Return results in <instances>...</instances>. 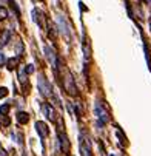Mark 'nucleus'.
<instances>
[{"label":"nucleus","mask_w":151,"mask_h":156,"mask_svg":"<svg viewBox=\"0 0 151 156\" xmlns=\"http://www.w3.org/2000/svg\"><path fill=\"white\" fill-rule=\"evenodd\" d=\"M40 2H43V0H40Z\"/></svg>","instance_id":"aec40b11"},{"label":"nucleus","mask_w":151,"mask_h":156,"mask_svg":"<svg viewBox=\"0 0 151 156\" xmlns=\"http://www.w3.org/2000/svg\"><path fill=\"white\" fill-rule=\"evenodd\" d=\"M57 23H59L60 33L63 34L66 39H69V26L66 25V19H65L63 16H59V19H57Z\"/></svg>","instance_id":"39448f33"},{"label":"nucleus","mask_w":151,"mask_h":156,"mask_svg":"<svg viewBox=\"0 0 151 156\" xmlns=\"http://www.w3.org/2000/svg\"><path fill=\"white\" fill-rule=\"evenodd\" d=\"M65 90L68 91V94H71V96H76L77 94V88H76V84H74V79H73V76H71V73H68V74H66Z\"/></svg>","instance_id":"7ed1b4c3"},{"label":"nucleus","mask_w":151,"mask_h":156,"mask_svg":"<svg viewBox=\"0 0 151 156\" xmlns=\"http://www.w3.org/2000/svg\"><path fill=\"white\" fill-rule=\"evenodd\" d=\"M11 39V31L10 30H5L3 34H2V37H0V47H5V45L10 42Z\"/></svg>","instance_id":"9d476101"},{"label":"nucleus","mask_w":151,"mask_h":156,"mask_svg":"<svg viewBox=\"0 0 151 156\" xmlns=\"http://www.w3.org/2000/svg\"><path fill=\"white\" fill-rule=\"evenodd\" d=\"M45 54H46L48 60L52 63V67L57 70V59H56V53H54V50H51L48 45H46V47H45Z\"/></svg>","instance_id":"423d86ee"},{"label":"nucleus","mask_w":151,"mask_h":156,"mask_svg":"<svg viewBox=\"0 0 151 156\" xmlns=\"http://www.w3.org/2000/svg\"><path fill=\"white\" fill-rule=\"evenodd\" d=\"M39 91L42 93V96H45V97H51L52 96V88H51L49 82L45 79L43 74L39 76Z\"/></svg>","instance_id":"f257e3e1"},{"label":"nucleus","mask_w":151,"mask_h":156,"mask_svg":"<svg viewBox=\"0 0 151 156\" xmlns=\"http://www.w3.org/2000/svg\"><path fill=\"white\" fill-rule=\"evenodd\" d=\"M35 130H37V133L40 134V137H46L48 136V127L45 122H35Z\"/></svg>","instance_id":"0eeeda50"},{"label":"nucleus","mask_w":151,"mask_h":156,"mask_svg":"<svg viewBox=\"0 0 151 156\" xmlns=\"http://www.w3.org/2000/svg\"><path fill=\"white\" fill-rule=\"evenodd\" d=\"M150 28H151V19H150Z\"/></svg>","instance_id":"6ab92c4d"},{"label":"nucleus","mask_w":151,"mask_h":156,"mask_svg":"<svg viewBox=\"0 0 151 156\" xmlns=\"http://www.w3.org/2000/svg\"><path fill=\"white\" fill-rule=\"evenodd\" d=\"M59 142H60V149H62V152H65V153H68L69 152V142H68V139H66V136L65 134H62V133H59Z\"/></svg>","instance_id":"6e6552de"},{"label":"nucleus","mask_w":151,"mask_h":156,"mask_svg":"<svg viewBox=\"0 0 151 156\" xmlns=\"http://www.w3.org/2000/svg\"><path fill=\"white\" fill-rule=\"evenodd\" d=\"M8 94V90L5 88V87H2V88H0V99H2V97H5Z\"/></svg>","instance_id":"2eb2a0df"},{"label":"nucleus","mask_w":151,"mask_h":156,"mask_svg":"<svg viewBox=\"0 0 151 156\" xmlns=\"http://www.w3.org/2000/svg\"><path fill=\"white\" fill-rule=\"evenodd\" d=\"M26 73H28V74H31V73H34V67L32 65H28V67H26V70H25Z\"/></svg>","instance_id":"dca6fc26"},{"label":"nucleus","mask_w":151,"mask_h":156,"mask_svg":"<svg viewBox=\"0 0 151 156\" xmlns=\"http://www.w3.org/2000/svg\"><path fill=\"white\" fill-rule=\"evenodd\" d=\"M42 111L45 113V116L49 119V121H52V122L57 119V117H56V116H57V114H56V110L52 108L51 104H43V105H42Z\"/></svg>","instance_id":"20e7f679"},{"label":"nucleus","mask_w":151,"mask_h":156,"mask_svg":"<svg viewBox=\"0 0 151 156\" xmlns=\"http://www.w3.org/2000/svg\"><path fill=\"white\" fill-rule=\"evenodd\" d=\"M111 156H114V155H111Z\"/></svg>","instance_id":"412c9836"},{"label":"nucleus","mask_w":151,"mask_h":156,"mask_svg":"<svg viewBox=\"0 0 151 156\" xmlns=\"http://www.w3.org/2000/svg\"><path fill=\"white\" fill-rule=\"evenodd\" d=\"M3 62H5V56H3V54H2V53H0V67H2V65H3Z\"/></svg>","instance_id":"f3484780"},{"label":"nucleus","mask_w":151,"mask_h":156,"mask_svg":"<svg viewBox=\"0 0 151 156\" xmlns=\"http://www.w3.org/2000/svg\"><path fill=\"white\" fill-rule=\"evenodd\" d=\"M94 110H96V116L99 117V121H100V124H106L110 121V114H108V111L102 107V104L100 102H97L96 105H94Z\"/></svg>","instance_id":"f03ea898"},{"label":"nucleus","mask_w":151,"mask_h":156,"mask_svg":"<svg viewBox=\"0 0 151 156\" xmlns=\"http://www.w3.org/2000/svg\"><path fill=\"white\" fill-rule=\"evenodd\" d=\"M17 63H19V56H17V57H13V59H8L6 65H8V68H10V70H14Z\"/></svg>","instance_id":"f8f14e48"},{"label":"nucleus","mask_w":151,"mask_h":156,"mask_svg":"<svg viewBox=\"0 0 151 156\" xmlns=\"http://www.w3.org/2000/svg\"><path fill=\"white\" fill-rule=\"evenodd\" d=\"M8 111H10V104H5L0 107V114H6Z\"/></svg>","instance_id":"4468645a"},{"label":"nucleus","mask_w":151,"mask_h":156,"mask_svg":"<svg viewBox=\"0 0 151 156\" xmlns=\"http://www.w3.org/2000/svg\"><path fill=\"white\" fill-rule=\"evenodd\" d=\"M5 19H8V10L0 6V20H5Z\"/></svg>","instance_id":"ddd939ff"},{"label":"nucleus","mask_w":151,"mask_h":156,"mask_svg":"<svg viewBox=\"0 0 151 156\" xmlns=\"http://www.w3.org/2000/svg\"><path fill=\"white\" fill-rule=\"evenodd\" d=\"M17 121H19L20 124H28V121H29V116H28V113L20 111L19 114H17Z\"/></svg>","instance_id":"9b49d317"},{"label":"nucleus","mask_w":151,"mask_h":156,"mask_svg":"<svg viewBox=\"0 0 151 156\" xmlns=\"http://www.w3.org/2000/svg\"><path fill=\"white\" fill-rule=\"evenodd\" d=\"M0 156H6V153H5V150L2 149V145H0Z\"/></svg>","instance_id":"a211bd4d"},{"label":"nucleus","mask_w":151,"mask_h":156,"mask_svg":"<svg viewBox=\"0 0 151 156\" xmlns=\"http://www.w3.org/2000/svg\"><path fill=\"white\" fill-rule=\"evenodd\" d=\"M80 152H82V156H91L90 142H86L85 139H82V142H80Z\"/></svg>","instance_id":"1a4fd4ad"}]
</instances>
